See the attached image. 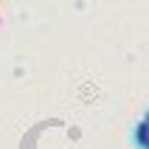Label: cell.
Instances as JSON below:
<instances>
[{"label": "cell", "instance_id": "cell-1", "mask_svg": "<svg viewBox=\"0 0 149 149\" xmlns=\"http://www.w3.org/2000/svg\"><path fill=\"white\" fill-rule=\"evenodd\" d=\"M132 141H135V146H138V149H146V146H149V124L143 121V118L135 124V130H132Z\"/></svg>", "mask_w": 149, "mask_h": 149}, {"label": "cell", "instance_id": "cell-2", "mask_svg": "<svg viewBox=\"0 0 149 149\" xmlns=\"http://www.w3.org/2000/svg\"><path fill=\"white\" fill-rule=\"evenodd\" d=\"M143 121H146V124H149V110H146V113H143Z\"/></svg>", "mask_w": 149, "mask_h": 149}, {"label": "cell", "instance_id": "cell-3", "mask_svg": "<svg viewBox=\"0 0 149 149\" xmlns=\"http://www.w3.org/2000/svg\"><path fill=\"white\" fill-rule=\"evenodd\" d=\"M146 149H149V146H146Z\"/></svg>", "mask_w": 149, "mask_h": 149}]
</instances>
